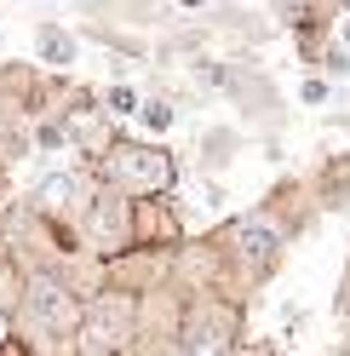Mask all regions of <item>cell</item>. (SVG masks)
Wrapping results in <instances>:
<instances>
[{"instance_id":"obj_1","label":"cell","mask_w":350,"mask_h":356,"mask_svg":"<svg viewBox=\"0 0 350 356\" xmlns=\"http://www.w3.org/2000/svg\"><path fill=\"white\" fill-rule=\"evenodd\" d=\"M98 178L109 190L133 195V202H149V195H172L178 184V161H172L167 144H149V138H115L109 155L98 161Z\"/></svg>"},{"instance_id":"obj_2","label":"cell","mask_w":350,"mask_h":356,"mask_svg":"<svg viewBox=\"0 0 350 356\" xmlns=\"http://www.w3.org/2000/svg\"><path fill=\"white\" fill-rule=\"evenodd\" d=\"M17 322H24L40 345H47V339H75V333L86 327V305L75 299V287L63 282L58 270H35V276H29V299H24V310H17Z\"/></svg>"},{"instance_id":"obj_3","label":"cell","mask_w":350,"mask_h":356,"mask_svg":"<svg viewBox=\"0 0 350 356\" xmlns=\"http://www.w3.org/2000/svg\"><path fill=\"white\" fill-rule=\"evenodd\" d=\"M288 236H293V230H288V225H276L270 207H258V213L235 218V225L224 230V248H230V259L258 282V276H270V270H276V259H281V248H288Z\"/></svg>"},{"instance_id":"obj_4","label":"cell","mask_w":350,"mask_h":356,"mask_svg":"<svg viewBox=\"0 0 350 356\" xmlns=\"http://www.w3.org/2000/svg\"><path fill=\"white\" fill-rule=\"evenodd\" d=\"M133 207H138V202H133V195H121V190H98V195H92V207H86V218H81V236L92 241V253H103V264L138 248Z\"/></svg>"},{"instance_id":"obj_5","label":"cell","mask_w":350,"mask_h":356,"mask_svg":"<svg viewBox=\"0 0 350 356\" xmlns=\"http://www.w3.org/2000/svg\"><path fill=\"white\" fill-rule=\"evenodd\" d=\"M92 184H86V172H47L35 184V218H47V225H81L86 207H92Z\"/></svg>"},{"instance_id":"obj_6","label":"cell","mask_w":350,"mask_h":356,"mask_svg":"<svg viewBox=\"0 0 350 356\" xmlns=\"http://www.w3.org/2000/svg\"><path fill=\"white\" fill-rule=\"evenodd\" d=\"M86 333H92V339H103L98 350H126L138 339V305H133V293H98L92 305H86Z\"/></svg>"},{"instance_id":"obj_7","label":"cell","mask_w":350,"mask_h":356,"mask_svg":"<svg viewBox=\"0 0 350 356\" xmlns=\"http://www.w3.org/2000/svg\"><path fill=\"white\" fill-rule=\"evenodd\" d=\"M184 345L207 350V356H224L235 345V305L224 299H195L190 316H184Z\"/></svg>"},{"instance_id":"obj_8","label":"cell","mask_w":350,"mask_h":356,"mask_svg":"<svg viewBox=\"0 0 350 356\" xmlns=\"http://www.w3.org/2000/svg\"><path fill=\"white\" fill-rule=\"evenodd\" d=\"M63 127H69V138H75L86 155H92V161H103L109 144H115V127H109V115H103V98L92 104L86 92H75L69 109H63Z\"/></svg>"},{"instance_id":"obj_9","label":"cell","mask_w":350,"mask_h":356,"mask_svg":"<svg viewBox=\"0 0 350 356\" xmlns=\"http://www.w3.org/2000/svg\"><path fill=\"white\" fill-rule=\"evenodd\" d=\"M133 230H138V248H178L184 241V225L167 195H149V202L133 207Z\"/></svg>"},{"instance_id":"obj_10","label":"cell","mask_w":350,"mask_h":356,"mask_svg":"<svg viewBox=\"0 0 350 356\" xmlns=\"http://www.w3.org/2000/svg\"><path fill=\"white\" fill-rule=\"evenodd\" d=\"M35 52H40V63H52V70H69L81 58V40L69 29H58V24H40L35 29Z\"/></svg>"},{"instance_id":"obj_11","label":"cell","mask_w":350,"mask_h":356,"mask_svg":"<svg viewBox=\"0 0 350 356\" xmlns=\"http://www.w3.org/2000/svg\"><path fill=\"white\" fill-rule=\"evenodd\" d=\"M29 299V276H24V264H17V253L6 248L0 253V316H17Z\"/></svg>"},{"instance_id":"obj_12","label":"cell","mask_w":350,"mask_h":356,"mask_svg":"<svg viewBox=\"0 0 350 356\" xmlns=\"http://www.w3.org/2000/svg\"><path fill=\"white\" fill-rule=\"evenodd\" d=\"M344 190H350V155H333V161L322 167V202H327V207H339V202H344Z\"/></svg>"},{"instance_id":"obj_13","label":"cell","mask_w":350,"mask_h":356,"mask_svg":"<svg viewBox=\"0 0 350 356\" xmlns=\"http://www.w3.org/2000/svg\"><path fill=\"white\" fill-rule=\"evenodd\" d=\"M230 155H235V132H230V127H212L207 144H201V161H207V167H224Z\"/></svg>"},{"instance_id":"obj_14","label":"cell","mask_w":350,"mask_h":356,"mask_svg":"<svg viewBox=\"0 0 350 356\" xmlns=\"http://www.w3.org/2000/svg\"><path fill=\"white\" fill-rule=\"evenodd\" d=\"M103 109H109V115H138L144 98H138L126 81H115V86H103Z\"/></svg>"},{"instance_id":"obj_15","label":"cell","mask_w":350,"mask_h":356,"mask_svg":"<svg viewBox=\"0 0 350 356\" xmlns=\"http://www.w3.org/2000/svg\"><path fill=\"white\" fill-rule=\"evenodd\" d=\"M63 144H75V138H69V127H63V115L35 127V149H63Z\"/></svg>"},{"instance_id":"obj_16","label":"cell","mask_w":350,"mask_h":356,"mask_svg":"<svg viewBox=\"0 0 350 356\" xmlns=\"http://www.w3.org/2000/svg\"><path fill=\"white\" fill-rule=\"evenodd\" d=\"M138 121H144L149 132H167V127H172V104H167V98H149V104L138 109Z\"/></svg>"},{"instance_id":"obj_17","label":"cell","mask_w":350,"mask_h":356,"mask_svg":"<svg viewBox=\"0 0 350 356\" xmlns=\"http://www.w3.org/2000/svg\"><path fill=\"white\" fill-rule=\"evenodd\" d=\"M299 98H304V104H310V109H322L327 98H333V86H327L322 75H310V81H304V86H299Z\"/></svg>"},{"instance_id":"obj_18","label":"cell","mask_w":350,"mask_h":356,"mask_svg":"<svg viewBox=\"0 0 350 356\" xmlns=\"http://www.w3.org/2000/svg\"><path fill=\"white\" fill-rule=\"evenodd\" d=\"M322 63H327V75H339V81L350 75V52H344V47H327V52H322Z\"/></svg>"},{"instance_id":"obj_19","label":"cell","mask_w":350,"mask_h":356,"mask_svg":"<svg viewBox=\"0 0 350 356\" xmlns=\"http://www.w3.org/2000/svg\"><path fill=\"white\" fill-rule=\"evenodd\" d=\"M167 356H207V350H195V345H184V339H178V345H172Z\"/></svg>"},{"instance_id":"obj_20","label":"cell","mask_w":350,"mask_h":356,"mask_svg":"<svg viewBox=\"0 0 350 356\" xmlns=\"http://www.w3.org/2000/svg\"><path fill=\"white\" fill-rule=\"evenodd\" d=\"M178 6H184V12H201V6H212V0H178Z\"/></svg>"},{"instance_id":"obj_21","label":"cell","mask_w":350,"mask_h":356,"mask_svg":"<svg viewBox=\"0 0 350 356\" xmlns=\"http://www.w3.org/2000/svg\"><path fill=\"white\" fill-rule=\"evenodd\" d=\"M0 253H6V225H0Z\"/></svg>"},{"instance_id":"obj_22","label":"cell","mask_w":350,"mask_h":356,"mask_svg":"<svg viewBox=\"0 0 350 356\" xmlns=\"http://www.w3.org/2000/svg\"><path fill=\"white\" fill-rule=\"evenodd\" d=\"M344 40H350V29H344Z\"/></svg>"},{"instance_id":"obj_23","label":"cell","mask_w":350,"mask_h":356,"mask_svg":"<svg viewBox=\"0 0 350 356\" xmlns=\"http://www.w3.org/2000/svg\"><path fill=\"white\" fill-rule=\"evenodd\" d=\"M339 356H350V350H339Z\"/></svg>"}]
</instances>
